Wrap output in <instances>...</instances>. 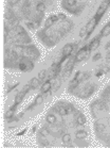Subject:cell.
<instances>
[{"mask_svg": "<svg viewBox=\"0 0 110 148\" xmlns=\"http://www.w3.org/2000/svg\"><path fill=\"white\" fill-rule=\"evenodd\" d=\"M109 6H110V0H104V1H102L101 6H99V10H97L96 14H95V16H94V18L96 19L97 23L100 21V18L104 15V13L106 12V10L108 9Z\"/></svg>", "mask_w": 110, "mask_h": 148, "instance_id": "6da1fadb", "label": "cell"}, {"mask_svg": "<svg viewBox=\"0 0 110 148\" xmlns=\"http://www.w3.org/2000/svg\"><path fill=\"white\" fill-rule=\"evenodd\" d=\"M99 24L96 21V19L95 18H93V19H91V20L89 21L87 25H86V30H87V33H86V38H88L89 37V35L90 34L93 32V30H94V28H95V26Z\"/></svg>", "mask_w": 110, "mask_h": 148, "instance_id": "7a4b0ae2", "label": "cell"}, {"mask_svg": "<svg viewBox=\"0 0 110 148\" xmlns=\"http://www.w3.org/2000/svg\"><path fill=\"white\" fill-rule=\"evenodd\" d=\"M30 88H31V86H30V84H29V85H26V87H24L20 93L17 94L16 97H15V103H16V105H19V103L22 101V99H23L24 95H26V94L29 92V90H30Z\"/></svg>", "mask_w": 110, "mask_h": 148, "instance_id": "3957f363", "label": "cell"}, {"mask_svg": "<svg viewBox=\"0 0 110 148\" xmlns=\"http://www.w3.org/2000/svg\"><path fill=\"white\" fill-rule=\"evenodd\" d=\"M89 50V48H88L87 46H84L82 49L77 52V55L75 56V62H80V61H83L85 59V56H86V53H88L87 51Z\"/></svg>", "mask_w": 110, "mask_h": 148, "instance_id": "277c9868", "label": "cell"}, {"mask_svg": "<svg viewBox=\"0 0 110 148\" xmlns=\"http://www.w3.org/2000/svg\"><path fill=\"white\" fill-rule=\"evenodd\" d=\"M73 48H74V45H72V44H67V45H65L63 48V55L65 56H67V58L70 56L73 52Z\"/></svg>", "mask_w": 110, "mask_h": 148, "instance_id": "5b68a950", "label": "cell"}, {"mask_svg": "<svg viewBox=\"0 0 110 148\" xmlns=\"http://www.w3.org/2000/svg\"><path fill=\"white\" fill-rule=\"evenodd\" d=\"M99 46H100V37H96L89 44L88 48H89V51H92V50H95Z\"/></svg>", "mask_w": 110, "mask_h": 148, "instance_id": "8992f818", "label": "cell"}, {"mask_svg": "<svg viewBox=\"0 0 110 148\" xmlns=\"http://www.w3.org/2000/svg\"><path fill=\"white\" fill-rule=\"evenodd\" d=\"M74 62H75V59L74 60H71L69 63L66 65V71H65V77H67V76H69L71 74V70H72L73 68V65H74Z\"/></svg>", "mask_w": 110, "mask_h": 148, "instance_id": "52a82bcc", "label": "cell"}, {"mask_svg": "<svg viewBox=\"0 0 110 148\" xmlns=\"http://www.w3.org/2000/svg\"><path fill=\"white\" fill-rule=\"evenodd\" d=\"M108 35H110V23H108L106 26L104 27V28L102 29L101 34H100V36H103V37L108 36Z\"/></svg>", "mask_w": 110, "mask_h": 148, "instance_id": "ba28073f", "label": "cell"}, {"mask_svg": "<svg viewBox=\"0 0 110 148\" xmlns=\"http://www.w3.org/2000/svg\"><path fill=\"white\" fill-rule=\"evenodd\" d=\"M51 87H52V85H51V82L50 81H46L45 83L42 84V87H41V93H43V94H46V93H48L49 91L51 90Z\"/></svg>", "mask_w": 110, "mask_h": 148, "instance_id": "9c48e42d", "label": "cell"}, {"mask_svg": "<svg viewBox=\"0 0 110 148\" xmlns=\"http://www.w3.org/2000/svg\"><path fill=\"white\" fill-rule=\"evenodd\" d=\"M39 83H40V80L38 78H33L32 80L30 81V86L31 88H34V90H36V88L39 86Z\"/></svg>", "mask_w": 110, "mask_h": 148, "instance_id": "30bf717a", "label": "cell"}, {"mask_svg": "<svg viewBox=\"0 0 110 148\" xmlns=\"http://www.w3.org/2000/svg\"><path fill=\"white\" fill-rule=\"evenodd\" d=\"M75 136H76V139H79V140H83L87 136V132L84 131V130H79V131L75 132Z\"/></svg>", "mask_w": 110, "mask_h": 148, "instance_id": "8fae6325", "label": "cell"}, {"mask_svg": "<svg viewBox=\"0 0 110 148\" xmlns=\"http://www.w3.org/2000/svg\"><path fill=\"white\" fill-rule=\"evenodd\" d=\"M46 119H47V122L49 124H55V122H56V117H55V115H53V114H48Z\"/></svg>", "mask_w": 110, "mask_h": 148, "instance_id": "7c38bea8", "label": "cell"}, {"mask_svg": "<svg viewBox=\"0 0 110 148\" xmlns=\"http://www.w3.org/2000/svg\"><path fill=\"white\" fill-rule=\"evenodd\" d=\"M76 124L79 125V126L85 125V124H86V118L83 116V115H79V116L77 117V119H76Z\"/></svg>", "mask_w": 110, "mask_h": 148, "instance_id": "4fadbf2b", "label": "cell"}, {"mask_svg": "<svg viewBox=\"0 0 110 148\" xmlns=\"http://www.w3.org/2000/svg\"><path fill=\"white\" fill-rule=\"evenodd\" d=\"M36 10H37L38 12H43L46 10V6L43 2H39V3L36 6Z\"/></svg>", "mask_w": 110, "mask_h": 148, "instance_id": "5bb4252c", "label": "cell"}, {"mask_svg": "<svg viewBox=\"0 0 110 148\" xmlns=\"http://www.w3.org/2000/svg\"><path fill=\"white\" fill-rule=\"evenodd\" d=\"M46 75H47V71L46 70H40L39 73H38V79H39L40 81H42V80H45L46 79Z\"/></svg>", "mask_w": 110, "mask_h": 148, "instance_id": "9a60e30c", "label": "cell"}, {"mask_svg": "<svg viewBox=\"0 0 110 148\" xmlns=\"http://www.w3.org/2000/svg\"><path fill=\"white\" fill-rule=\"evenodd\" d=\"M62 141H63V143H65V144H68V143H70V141H71L70 134H63V137H62Z\"/></svg>", "mask_w": 110, "mask_h": 148, "instance_id": "2e32d148", "label": "cell"}, {"mask_svg": "<svg viewBox=\"0 0 110 148\" xmlns=\"http://www.w3.org/2000/svg\"><path fill=\"white\" fill-rule=\"evenodd\" d=\"M57 111H58V113H59L60 115H67L68 114V112H67V110H66V108L65 107H58L57 108Z\"/></svg>", "mask_w": 110, "mask_h": 148, "instance_id": "e0dca14e", "label": "cell"}, {"mask_svg": "<svg viewBox=\"0 0 110 148\" xmlns=\"http://www.w3.org/2000/svg\"><path fill=\"white\" fill-rule=\"evenodd\" d=\"M13 115H14V111L9 110L8 112H5V114H4V118H5V119H10L11 117H13Z\"/></svg>", "mask_w": 110, "mask_h": 148, "instance_id": "ac0fdd59", "label": "cell"}, {"mask_svg": "<svg viewBox=\"0 0 110 148\" xmlns=\"http://www.w3.org/2000/svg\"><path fill=\"white\" fill-rule=\"evenodd\" d=\"M16 32L18 35H20V34H24L26 33V31H24V29L22 28L21 26H16Z\"/></svg>", "mask_w": 110, "mask_h": 148, "instance_id": "d6986e66", "label": "cell"}, {"mask_svg": "<svg viewBox=\"0 0 110 148\" xmlns=\"http://www.w3.org/2000/svg\"><path fill=\"white\" fill-rule=\"evenodd\" d=\"M43 101V97H42V95H38L37 97H36V99H35V103L36 105H41Z\"/></svg>", "mask_w": 110, "mask_h": 148, "instance_id": "ffe728a7", "label": "cell"}, {"mask_svg": "<svg viewBox=\"0 0 110 148\" xmlns=\"http://www.w3.org/2000/svg\"><path fill=\"white\" fill-rule=\"evenodd\" d=\"M53 23H54V21H53V19L51 18V17H49V18H47V20H46L45 26L47 27V28H49V27H51V26H52Z\"/></svg>", "mask_w": 110, "mask_h": 148, "instance_id": "44dd1931", "label": "cell"}, {"mask_svg": "<svg viewBox=\"0 0 110 148\" xmlns=\"http://www.w3.org/2000/svg\"><path fill=\"white\" fill-rule=\"evenodd\" d=\"M86 33H87V30H86V26H85V27H83V28L80 29V31H79V36L84 37V36L86 35Z\"/></svg>", "mask_w": 110, "mask_h": 148, "instance_id": "7402d4cb", "label": "cell"}, {"mask_svg": "<svg viewBox=\"0 0 110 148\" xmlns=\"http://www.w3.org/2000/svg\"><path fill=\"white\" fill-rule=\"evenodd\" d=\"M100 59H102V55L100 52H97L95 56H93V59H92V60L93 61H99Z\"/></svg>", "mask_w": 110, "mask_h": 148, "instance_id": "603a6c76", "label": "cell"}, {"mask_svg": "<svg viewBox=\"0 0 110 148\" xmlns=\"http://www.w3.org/2000/svg\"><path fill=\"white\" fill-rule=\"evenodd\" d=\"M40 133L41 134L43 135V136H47V135L49 134V131L47 129H46V128H43V129H41V131H40Z\"/></svg>", "mask_w": 110, "mask_h": 148, "instance_id": "cb8c5ba5", "label": "cell"}, {"mask_svg": "<svg viewBox=\"0 0 110 148\" xmlns=\"http://www.w3.org/2000/svg\"><path fill=\"white\" fill-rule=\"evenodd\" d=\"M26 26H28L29 28L31 29V30H34V29L36 28V27H35V25H34L33 23H28V24H26Z\"/></svg>", "mask_w": 110, "mask_h": 148, "instance_id": "d4e9b609", "label": "cell"}, {"mask_svg": "<svg viewBox=\"0 0 110 148\" xmlns=\"http://www.w3.org/2000/svg\"><path fill=\"white\" fill-rule=\"evenodd\" d=\"M66 110H67V112L68 113H70V112H72V107H71L70 105H66Z\"/></svg>", "mask_w": 110, "mask_h": 148, "instance_id": "484cf974", "label": "cell"}, {"mask_svg": "<svg viewBox=\"0 0 110 148\" xmlns=\"http://www.w3.org/2000/svg\"><path fill=\"white\" fill-rule=\"evenodd\" d=\"M50 17L53 19V21H56V20H58V19H59V18H58V15H52Z\"/></svg>", "mask_w": 110, "mask_h": 148, "instance_id": "4316f807", "label": "cell"}, {"mask_svg": "<svg viewBox=\"0 0 110 148\" xmlns=\"http://www.w3.org/2000/svg\"><path fill=\"white\" fill-rule=\"evenodd\" d=\"M17 85H18V83H17V84H14V85H12V86H11V87H9L8 92H11V91H12V90H14V88H15V87H16V86H17Z\"/></svg>", "mask_w": 110, "mask_h": 148, "instance_id": "83f0119b", "label": "cell"}, {"mask_svg": "<svg viewBox=\"0 0 110 148\" xmlns=\"http://www.w3.org/2000/svg\"><path fill=\"white\" fill-rule=\"evenodd\" d=\"M58 18H60V19H66V15H65V14H58Z\"/></svg>", "mask_w": 110, "mask_h": 148, "instance_id": "f1b7e54d", "label": "cell"}, {"mask_svg": "<svg viewBox=\"0 0 110 148\" xmlns=\"http://www.w3.org/2000/svg\"><path fill=\"white\" fill-rule=\"evenodd\" d=\"M106 61L108 63H110V52L107 53V56H106Z\"/></svg>", "mask_w": 110, "mask_h": 148, "instance_id": "f546056e", "label": "cell"}, {"mask_svg": "<svg viewBox=\"0 0 110 148\" xmlns=\"http://www.w3.org/2000/svg\"><path fill=\"white\" fill-rule=\"evenodd\" d=\"M58 85H59V83H55V84H54V87H53V91H54V92H55V91H57V88H58Z\"/></svg>", "mask_w": 110, "mask_h": 148, "instance_id": "4dcf8cb0", "label": "cell"}, {"mask_svg": "<svg viewBox=\"0 0 110 148\" xmlns=\"http://www.w3.org/2000/svg\"><path fill=\"white\" fill-rule=\"evenodd\" d=\"M10 3L11 4H15V3H17V2H18V0H10Z\"/></svg>", "mask_w": 110, "mask_h": 148, "instance_id": "1f68e13d", "label": "cell"}, {"mask_svg": "<svg viewBox=\"0 0 110 148\" xmlns=\"http://www.w3.org/2000/svg\"><path fill=\"white\" fill-rule=\"evenodd\" d=\"M24 132H26V129H24V130H22V131H21V132H19V133H18V135H22Z\"/></svg>", "mask_w": 110, "mask_h": 148, "instance_id": "d6a6232c", "label": "cell"}, {"mask_svg": "<svg viewBox=\"0 0 110 148\" xmlns=\"http://www.w3.org/2000/svg\"><path fill=\"white\" fill-rule=\"evenodd\" d=\"M36 131V126H34L33 128H32V132H35Z\"/></svg>", "mask_w": 110, "mask_h": 148, "instance_id": "836d02e7", "label": "cell"}, {"mask_svg": "<svg viewBox=\"0 0 110 148\" xmlns=\"http://www.w3.org/2000/svg\"><path fill=\"white\" fill-rule=\"evenodd\" d=\"M109 147H110V144H109Z\"/></svg>", "mask_w": 110, "mask_h": 148, "instance_id": "e575fe53", "label": "cell"}]
</instances>
